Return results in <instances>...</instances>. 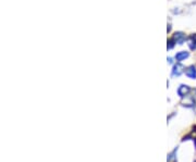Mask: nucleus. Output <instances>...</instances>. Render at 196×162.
<instances>
[{
	"label": "nucleus",
	"mask_w": 196,
	"mask_h": 162,
	"mask_svg": "<svg viewBox=\"0 0 196 162\" xmlns=\"http://www.w3.org/2000/svg\"><path fill=\"white\" fill-rule=\"evenodd\" d=\"M185 39V35L183 33H175L173 36V40L177 44H182Z\"/></svg>",
	"instance_id": "nucleus-1"
},
{
	"label": "nucleus",
	"mask_w": 196,
	"mask_h": 162,
	"mask_svg": "<svg viewBox=\"0 0 196 162\" xmlns=\"http://www.w3.org/2000/svg\"><path fill=\"white\" fill-rule=\"evenodd\" d=\"M188 92H190V88H188V86H184V85H182V86L179 88V90H178V94H179L181 97H184V96H186Z\"/></svg>",
	"instance_id": "nucleus-2"
},
{
	"label": "nucleus",
	"mask_w": 196,
	"mask_h": 162,
	"mask_svg": "<svg viewBox=\"0 0 196 162\" xmlns=\"http://www.w3.org/2000/svg\"><path fill=\"white\" fill-rule=\"evenodd\" d=\"M183 69L184 68H183L182 64H177L173 68V72H172V74H173V75H177V76L181 75V74L183 73Z\"/></svg>",
	"instance_id": "nucleus-3"
},
{
	"label": "nucleus",
	"mask_w": 196,
	"mask_h": 162,
	"mask_svg": "<svg viewBox=\"0 0 196 162\" xmlns=\"http://www.w3.org/2000/svg\"><path fill=\"white\" fill-rule=\"evenodd\" d=\"M186 75L191 79H195L196 77V69L194 66H190V68L186 70Z\"/></svg>",
	"instance_id": "nucleus-4"
},
{
	"label": "nucleus",
	"mask_w": 196,
	"mask_h": 162,
	"mask_svg": "<svg viewBox=\"0 0 196 162\" xmlns=\"http://www.w3.org/2000/svg\"><path fill=\"white\" fill-rule=\"evenodd\" d=\"M188 57V52H179V53L175 56V58H177L178 61H181V60L185 59V58Z\"/></svg>",
	"instance_id": "nucleus-5"
},
{
	"label": "nucleus",
	"mask_w": 196,
	"mask_h": 162,
	"mask_svg": "<svg viewBox=\"0 0 196 162\" xmlns=\"http://www.w3.org/2000/svg\"><path fill=\"white\" fill-rule=\"evenodd\" d=\"M191 45H190V47L192 49H195L196 48V34L195 35H193L192 37H191Z\"/></svg>",
	"instance_id": "nucleus-6"
},
{
	"label": "nucleus",
	"mask_w": 196,
	"mask_h": 162,
	"mask_svg": "<svg viewBox=\"0 0 196 162\" xmlns=\"http://www.w3.org/2000/svg\"><path fill=\"white\" fill-rule=\"evenodd\" d=\"M194 141H195V145H196V139H194Z\"/></svg>",
	"instance_id": "nucleus-7"
}]
</instances>
